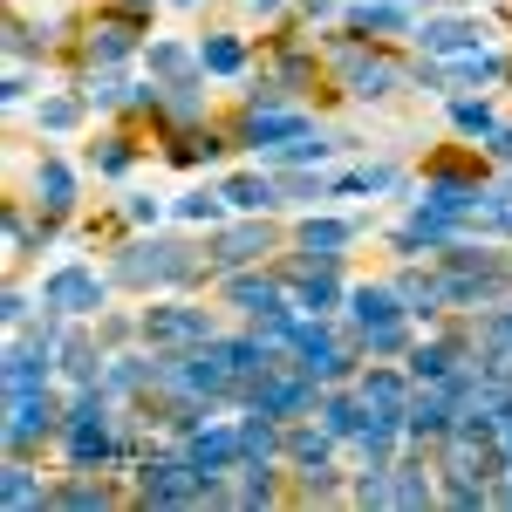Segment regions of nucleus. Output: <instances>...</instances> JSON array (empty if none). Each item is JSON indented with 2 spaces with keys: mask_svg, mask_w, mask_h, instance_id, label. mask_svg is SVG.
I'll return each instance as SVG.
<instances>
[{
  "mask_svg": "<svg viewBox=\"0 0 512 512\" xmlns=\"http://www.w3.org/2000/svg\"><path fill=\"white\" fill-rule=\"evenodd\" d=\"M62 451H69V472H103V465L130 458V451H123V437L110 431V390H103V383H89V390L69 396Z\"/></svg>",
  "mask_w": 512,
  "mask_h": 512,
  "instance_id": "nucleus-1",
  "label": "nucleus"
},
{
  "mask_svg": "<svg viewBox=\"0 0 512 512\" xmlns=\"http://www.w3.org/2000/svg\"><path fill=\"white\" fill-rule=\"evenodd\" d=\"M192 274H198V253L185 239H137L110 267V280H123V287H185Z\"/></svg>",
  "mask_w": 512,
  "mask_h": 512,
  "instance_id": "nucleus-2",
  "label": "nucleus"
},
{
  "mask_svg": "<svg viewBox=\"0 0 512 512\" xmlns=\"http://www.w3.org/2000/svg\"><path fill=\"white\" fill-rule=\"evenodd\" d=\"M328 55H335V76H342V89H349L355 103H376V96L403 89V62H396V55H383L376 41L349 35V28H342V41H335Z\"/></svg>",
  "mask_w": 512,
  "mask_h": 512,
  "instance_id": "nucleus-3",
  "label": "nucleus"
},
{
  "mask_svg": "<svg viewBox=\"0 0 512 512\" xmlns=\"http://www.w3.org/2000/svg\"><path fill=\"white\" fill-rule=\"evenodd\" d=\"M137 499L144 506H198V499H226L219 478L198 472L192 458H144L137 465Z\"/></svg>",
  "mask_w": 512,
  "mask_h": 512,
  "instance_id": "nucleus-4",
  "label": "nucleus"
},
{
  "mask_svg": "<svg viewBox=\"0 0 512 512\" xmlns=\"http://www.w3.org/2000/svg\"><path fill=\"white\" fill-rule=\"evenodd\" d=\"M62 417H69V410H55V390H48V383L7 390V458H28L35 444L62 437Z\"/></svg>",
  "mask_w": 512,
  "mask_h": 512,
  "instance_id": "nucleus-5",
  "label": "nucleus"
},
{
  "mask_svg": "<svg viewBox=\"0 0 512 512\" xmlns=\"http://www.w3.org/2000/svg\"><path fill=\"white\" fill-rule=\"evenodd\" d=\"M239 403H246V410H260V417H274V424H294L301 410H315V403H321V383L301 369V362H280L274 376H260Z\"/></svg>",
  "mask_w": 512,
  "mask_h": 512,
  "instance_id": "nucleus-6",
  "label": "nucleus"
},
{
  "mask_svg": "<svg viewBox=\"0 0 512 512\" xmlns=\"http://www.w3.org/2000/svg\"><path fill=\"white\" fill-rule=\"evenodd\" d=\"M137 335L151 342V349H205V342H219V321L192 308V301H164V308H144L137 315Z\"/></svg>",
  "mask_w": 512,
  "mask_h": 512,
  "instance_id": "nucleus-7",
  "label": "nucleus"
},
{
  "mask_svg": "<svg viewBox=\"0 0 512 512\" xmlns=\"http://www.w3.org/2000/svg\"><path fill=\"white\" fill-rule=\"evenodd\" d=\"M103 301H110V274H96V267H82V260L41 274V308H55V315H69V321L103 315Z\"/></svg>",
  "mask_w": 512,
  "mask_h": 512,
  "instance_id": "nucleus-8",
  "label": "nucleus"
},
{
  "mask_svg": "<svg viewBox=\"0 0 512 512\" xmlns=\"http://www.w3.org/2000/svg\"><path fill=\"white\" fill-rule=\"evenodd\" d=\"M274 246H280V226H267V212H246L239 226H219V233H212V267H219V274L260 267Z\"/></svg>",
  "mask_w": 512,
  "mask_h": 512,
  "instance_id": "nucleus-9",
  "label": "nucleus"
},
{
  "mask_svg": "<svg viewBox=\"0 0 512 512\" xmlns=\"http://www.w3.org/2000/svg\"><path fill=\"white\" fill-rule=\"evenodd\" d=\"M410 41H417L431 62H458V55H478V48H492L485 21H472V14H424V21L410 28Z\"/></svg>",
  "mask_w": 512,
  "mask_h": 512,
  "instance_id": "nucleus-10",
  "label": "nucleus"
},
{
  "mask_svg": "<svg viewBox=\"0 0 512 512\" xmlns=\"http://www.w3.org/2000/svg\"><path fill=\"white\" fill-rule=\"evenodd\" d=\"M137 48H144L137 7H130V14H96V21L82 28V62H89V69H123Z\"/></svg>",
  "mask_w": 512,
  "mask_h": 512,
  "instance_id": "nucleus-11",
  "label": "nucleus"
},
{
  "mask_svg": "<svg viewBox=\"0 0 512 512\" xmlns=\"http://www.w3.org/2000/svg\"><path fill=\"white\" fill-rule=\"evenodd\" d=\"M315 123L301 117V110H287V103H267V110H246V117L233 123V144H246V151H274V144H294V137H308Z\"/></svg>",
  "mask_w": 512,
  "mask_h": 512,
  "instance_id": "nucleus-12",
  "label": "nucleus"
},
{
  "mask_svg": "<svg viewBox=\"0 0 512 512\" xmlns=\"http://www.w3.org/2000/svg\"><path fill=\"white\" fill-rule=\"evenodd\" d=\"M185 458H192L198 472H212V478H226L246 465V444H239V424H198L192 444H185Z\"/></svg>",
  "mask_w": 512,
  "mask_h": 512,
  "instance_id": "nucleus-13",
  "label": "nucleus"
},
{
  "mask_svg": "<svg viewBox=\"0 0 512 512\" xmlns=\"http://www.w3.org/2000/svg\"><path fill=\"white\" fill-rule=\"evenodd\" d=\"M355 390H362V403L369 410H383V417H403L410 410V369H390V362H369L362 376H355Z\"/></svg>",
  "mask_w": 512,
  "mask_h": 512,
  "instance_id": "nucleus-14",
  "label": "nucleus"
},
{
  "mask_svg": "<svg viewBox=\"0 0 512 512\" xmlns=\"http://www.w3.org/2000/svg\"><path fill=\"white\" fill-rule=\"evenodd\" d=\"M342 28L362 41H383V35H410L417 21H410V7L403 0H355L349 14H342Z\"/></svg>",
  "mask_w": 512,
  "mask_h": 512,
  "instance_id": "nucleus-15",
  "label": "nucleus"
},
{
  "mask_svg": "<svg viewBox=\"0 0 512 512\" xmlns=\"http://www.w3.org/2000/svg\"><path fill=\"white\" fill-rule=\"evenodd\" d=\"M355 219H301L294 226V246H301V260H342V246H355Z\"/></svg>",
  "mask_w": 512,
  "mask_h": 512,
  "instance_id": "nucleus-16",
  "label": "nucleus"
},
{
  "mask_svg": "<svg viewBox=\"0 0 512 512\" xmlns=\"http://www.w3.org/2000/svg\"><path fill=\"white\" fill-rule=\"evenodd\" d=\"M35 198H41V212H55V219H69L76 212V171L55 158H35Z\"/></svg>",
  "mask_w": 512,
  "mask_h": 512,
  "instance_id": "nucleus-17",
  "label": "nucleus"
},
{
  "mask_svg": "<svg viewBox=\"0 0 512 512\" xmlns=\"http://www.w3.org/2000/svg\"><path fill=\"white\" fill-rule=\"evenodd\" d=\"M219 192H226L233 212H274V205H287V198H280V178H267V171H239Z\"/></svg>",
  "mask_w": 512,
  "mask_h": 512,
  "instance_id": "nucleus-18",
  "label": "nucleus"
},
{
  "mask_svg": "<svg viewBox=\"0 0 512 512\" xmlns=\"http://www.w3.org/2000/svg\"><path fill=\"white\" fill-rule=\"evenodd\" d=\"M321 424H328V431L335 437H355L362 431V424H369V403H362V390H342V383H328V396H321Z\"/></svg>",
  "mask_w": 512,
  "mask_h": 512,
  "instance_id": "nucleus-19",
  "label": "nucleus"
},
{
  "mask_svg": "<svg viewBox=\"0 0 512 512\" xmlns=\"http://www.w3.org/2000/svg\"><path fill=\"white\" fill-rule=\"evenodd\" d=\"M198 69L205 76H246V41L233 28H212V35L198 41Z\"/></svg>",
  "mask_w": 512,
  "mask_h": 512,
  "instance_id": "nucleus-20",
  "label": "nucleus"
},
{
  "mask_svg": "<svg viewBox=\"0 0 512 512\" xmlns=\"http://www.w3.org/2000/svg\"><path fill=\"white\" fill-rule=\"evenodd\" d=\"M0 499H7V512H35V506H48L55 492H48V485H35V472H28V458H7V478H0Z\"/></svg>",
  "mask_w": 512,
  "mask_h": 512,
  "instance_id": "nucleus-21",
  "label": "nucleus"
},
{
  "mask_svg": "<svg viewBox=\"0 0 512 512\" xmlns=\"http://www.w3.org/2000/svg\"><path fill=\"white\" fill-rule=\"evenodd\" d=\"M328 451H335V431H328V424H321V431H308V424L287 431V465H294V472H321Z\"/></svg>",
  "mask_w": 512,
  "mask_h": 512,
  "instance_id": "nucleus-22",
  "label": "nucleus"
},
{
  "mask_svg": "<svg viewBox=\"0 0 512 512\" xmlns=\"http://www.w3.org/2000/svg\"><path fill=\"white\" fill-rule=\"evenodd\" d=\"M144 62H151V76H158V82L205 76V69H198V48H185V41H151V48H144Z\"/></svg>",
  "mask_w": 512,
  "mask_h": 512,
  "instance_id": "nucleus-23",
  "label": "nucleus"
},
{
  "mask_svg": "<svg viewBox=\"0 0 512 512\" xmlns=\"http://www.w3.org/2000/svg\"><path fill=\"white\" fill-rule=\"evenodd\" d=\"M451 130L472 137V144H485V137L499 130V110H492L485 96H451Z\"/></svg>",
  "mask_w": 512,
  "mask_h": 512,
  "instance_id": "nucleus-24",
  "label": "nucleus"
},
{
  "mask_svg": "<svg viewBox=\"0 0 512 512\" xmlns=\"http://www.w3.org/2000/svg\"><path fill=\"white\" fill-rule=\"evenodd\" d=\"M171 164H219L226 158V137H212V130H171Z\"/></svg>",
  "mask_w": 512,
  "mask_h": 512,
  "instance_id": "nucleus-25",
  "label": "nucleus"
},
{
  "mask_svg": "<svg viewBox=\"0 0 512 512\" xmlns=\"http://www.w3.org/2000/svg\"><path fill=\"white\" fill-rule=\"evenodd\" d=\"M390 506H437V485L424 465H390Z\"/></svg>",
  "mask_w": 512,
  "mask_h": 512,
  "instance_id": "nucleus-26",
  "label": "nucleus"
},
{
  "mask_svg": "<svg viewBox=\"0 0 512 512\" xmlns=\"http://www.w3.org/2000/svg\"><path fill=\"white\" fill-rule=\"evenodd\" d=\"M89 164H96L103 178H123V171L137 164V144H130L123 130H110V137H96V144H89Z\"/></svg>",
  "mask_w": 512,
  "mask_h": 512,
  "instance_id": "nucleus-27",
  "label": "nucleus"
},
{
  "mask_svg": "<svg viewBox=\"0 0 512 512\" xmlns=\"http://www.w3.org/2000/svg\"><path fill=\"white\" fill-rule=\"evenodd\" d=\"M171 212H178L185 226H226V212H233V205H226V192H185Z\"/></svg>",
  "mask_w": 512,
  "mask_h": 512,
  "instance_id": "nucleus-28",
  "label": "nucleus"
},
{
  "mask_svg": "<svg viewBox=\"0 0 512 512\" xmlns=\"http://www.w3.org/2000/svg\"><path fill=\"white\" fill-rule=\"evenodd\" d=\"M328 151H335V144H321L315 130H308V137H294V144H274V151H267V171H294V164H321Z\"/></svg>",
  "mask_w": 512,
  "mask_h": 512,
  "instance_id": "nucleus-29",
  "label": "nucleus"
},
{
  "mask_svg": "<svg viewBox=\"0 0 512 512\" xmlns=\"http://www.w3.org/2000/svg\"><path fill=\"white\" fill-rule=\"evenodd\" d=\"M390 185H396L390 164H362V171H342V178H328V192H342V198H355V192H390Z\"/></svg>",
  "mask_w": 512,
  "mask_h": 512,
  "instance_id": "nucleus-30",
  "label": "nucleus"
},
{
  "mask_svg": "<svg viewBox=\"0 0 512 512\" xmlns=\"http://www.w3.org/2000/svg\"><path fill=\"white\" fill-rule=\"evenodd\" d=\"M239 478H246V485H239V506H274L280 499V485H274L267 465H239Z\"/></svg>",
  "mask_w": 512,
  "mask_h": 512,
  "instance_id": "nucleus-31",
  "label": "nucleus"
},
{
  "mask_svg": "<svg viewBox=\"0 0 512 512\" xmlns=\"http://www.w3.org/2000/svg\"><path fill=\"white\" fill-rule=\"evenodd\" d=\"M35 123H41V130H76V123H82V103H76V96H41Z\"/></svg>",
  "mask_w": 512,
  "mask_h": 512,
  "instance_id": "nucleus-32",
  "label": "nucleus"
},
{
  "mask_svg": "<svg viewBox=\"0 0 512 512\" xmlns=\"http://www.w3.org/2000/svg\"><path fill=\"white\" fill-rule=\"evenodd\" d=\"M478 342H492V349H506V355H512V301L485 308V321H478Z\"/></svg>",
  "mask_w": 512,
  "mask_h": 512,
  "instance_id": "nucleus-33",
  "label": "nucleus"
},
{
  "mask_svg": "<svg viewBox=\"0 0 512 512\" xmlns=\"http://www.w3.org/2000/svg\"><path fill=\"white\" fill-rule=\"evenodd\" d=\"M48 506H76V512H89V506H117V492H103V485H82V478H76V485H62Z\"/></svg>",
  "mask_w": 512,
  "mask_h": 512,
  "instance_id": "nucleus-34",
  "label": "nucleus"
},
{
  "mask_svg": "<svg viewBox=\"0 0 512 512\" xmlns=\"http://www.w3.org/2000/svg\"><path fill=\"white\" fill-rule=\"evenodd\" d=\"M274 178H280V198H287V205H308V198L328 192V185H321V178H308V171H274Z\"/></svg>",
  "mask_w": 512,
  "mask_h": 512,
  "instance_id": "nucleus-35",
  "label": "nucleus"
},
{
  "mask_svg": "<svg viewBox=\"0 0 512 512\" xmlns=\"http://www.w3.org/2000/svg\"><path fill=\"white\" fill-rule=\"evenodd\" d=\"M478 158H492V164H506V171H512V123H499V130L478 144Z\"/></svg>",
  "mask_w": 512,
  "mask_h": 512,
  "instance_id": "nucleus-36",
  "label": "nucleus"
},
{
  "mask_svg": "<svg viewBox=\"0 0 512 512\" xmlns=\"http://www.w3.org/2000/svg\"><path fill=\"white\" fill-rule=\"evenodd\" d=\"M123 212H130V226H158V212H164V205H158V198H144V192H137L130 205H123Z\"/></svg>",
  "mask_w": 512,
  "mask_h": 512,
  "instance_id": "nucleus-37",
  "label": "nucleus"
},
{
  "mask_svg": "<svg viewBox=\"0 0 512 512\" xmlns=\"http://www.w3.org/2000/svg\"><path fill=\"white\" fill-rule=\"evenodd\" d=\"M0 315H7V328H21V321H28V294H21V287H7V308H0Z\"/></svg>",
  "mask_w": 512,
  "mask_h": 512,
  "instance_id": "nucleus-38",
  "label": "nucleus"
},
{
  "mask_svg": "<svg viewBox=\"0 0 512 512\" xmlns=\"http://www.w3.org/2000/svg\"><path fill=\"white\" fill-rule=\"evenodd\" d=\"M499 506H512V472H506V485H499Z\"/></svg>",
  "mask_w": 512,
  "mask_h": 512,
  "instance_id": "nucleus-39",
  "label": "nucleus"
},
{
  "mask_svg": "<svg viewBox=\"0 0 512 512\" xmlns=\"http://www.w3.org/2000/svg\"><path fill=\"white\" fill-rule=\"evenodd\" d=\"M117 7H137V14H151V0H117Z\"/></svg>",
  "mask_w": 512,
  "mask_h": 512,
  "instance_id": "nucleus-40",
  "label": "nucleus"
},
{
  "mask_svg": "<svg viewBox=\"0 0 512 512\" xmlns=\"http://www.w3.org/2000/svg\"><path fill=\"white\" fill-rule=\"evenodd\" d=\"M171 7H198V0H171Z\"/></svg>",
  "mask_w": 512,
  "mask_h": 512,
  "instance_id": "nucleus-41",
  "label": "nucleus"
}]
</instances>
